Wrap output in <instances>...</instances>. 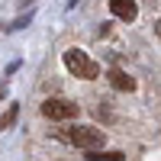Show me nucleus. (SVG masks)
Returning a JSON list of instances; mask_svg holds the SVG:
<instances>
[{"label":"nucleus","instance_id":"4","mask_svg":"<svg viewBox=\"0 0 161 161\" xmlns=\"http://www.w3.org/2000/svg\"><path fill=\"white\" fill-rule=\"evenodd\" d=\"M110 13L116 19H123V23H132L139 16V3L136 0H110Z\"/></svg>","mask_w":161,"mask_h":161},{"label":"nucleus","instance_id":"9","mask_svg":"<svg viewBox=\"0 0 161 161\" xmlns=\"http://www.w3.org/2000/svg\"><path fill=\"white\" fill-rule=\"evenodd\" d=\"M3 93H7V90H3V87H0V97H3Z\"/></svg>","mask_w":161,"mask_h":161},{"label":"nucleus","instance_id":"3","mask_svg":"<svg viewBox=\"0 0 161 161\" xmlns=\"http://www.w3.org/2000/svg\"><path fill=\"white\" fill-rule=\"evenodd\" d=\"M77 113H80V106L64 97H48L42 103V116H48V119H74Z\"/></svg>","mask_w":161,"mask_h":161},{"label":"nucleus","instance_id":"8","mask_svg":"<svg viewBox=\"0 0 161 161\" xmlns=\"http://www.w3.org/2000/svg\"><path fill=\"white\" fill-rule=\"evenodd\" d=\"M29 19H32V13H26V16H19L16 23H13V26H10V29H23V26H26V23H29Z\"/></svg>","mask_w":161,"mask_h":161},{"label":"nucleus","instance_id":"1","mask_svg":"<svg viewBox=\"0 0 161 161\" xmlns=\"http://www.w3.org/2000/svg\"><path fill=\"white\" fill-rule=\"evenodd\" d=\"M58 136L74 145V148H84V152H100L103 145H106V132L97 129V126H68V129H61Z\"/></svg>","mask_w":161,"mask_h":161},{"label":"nucleus","instance_id":"5","mask_svg":"<svg viewBox=\"0 0 161 161\" xmlns=\"http://www.w3.org/2000/svg\"><path fill=\"white\" fill-rule=\"evenodd\" d=\"M106 80H110V87H116V90H136V77H129L123 68H110L106 71Z\"/></svg>","mask_w":161,"mask_h":161},{"label":"nucleus","instance_id":"7","mask_svg":"<svg viewBox=\"0 0 161 161\" xmlns=\"http://www.w3.org/2000/svg\"><path fill=\"white\" fill-rule=\"evenodd\" d=\"M16 116H19V106H16V103H10V110L0 116V132H3V129H10L13 123H16Z\"/></svg>","mask_w":161,"mask_h":161},{"label":"nucleus","instance_id":"2","mask_svg":"<svg viewBox=\"0 0 161 161\" xmlns=\"http://www.w3.org/2000/svg\"><path fill=\"white\" fill-rule=\"evenodd\" d=\"M61 61H64V68H68V74H74V77H80V80L100 77V64L93 61L87 52H80V48H68Z\"/></svg>","mask_w":161,"mask_h":161},{"label":"nucleus","instance_id":"6","mask_svg":"<svg viewBox=\"0 0 161 161\" xmlns=\"http://www.w3.org/2000/svg\"><path fill=\"white\" fill-rule=\"evenodd\" d=\"M84 158L87 161H123V152H103L100 148V152H87Z\"/></svg>","mask_w":161,"mask_h":161}]
</instances>
